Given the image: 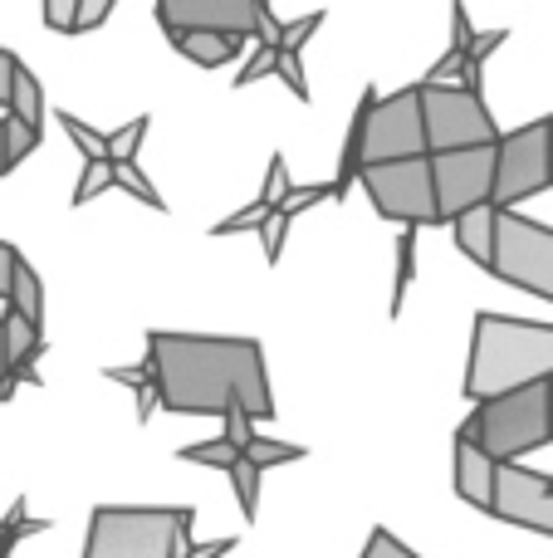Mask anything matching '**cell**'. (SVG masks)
Returning a JSON list of instances; mask_svg holds the SVG:
<instances>
[{"label":"cell","mask_w":553,"mask_h":558,"mask_svg":"<svg viewBox=\"0 0 553 558\" xmlns=\"http://www.w3.org/2000/svg\"><path fill=\"white\" fill-rule=\"evenodd\" d=\"M553 377V324L505 314H476L470 324V363L460 392L470 402H490L500 392H515L529 383Z\"/></svg>","instance_id":"obj_2"},{"label":"cell","mask_w":553,"mask_h":558,"mask_svg":"<svg viewBox=\"0 0 553 558\" xmlns=\"http://www.w3.org/2000/svg\"><path fill=\"white\" fill-rule=\"evenodd\" d=\"M549 186H553V118H549Z\"/></svg>","instance_id":"obj_43"},{"label":"cell","mask_w":553,"mask_h":558,"mask_svg":"<svg viewBox=\"0 0 553 558\" xmlns=\"http://www.w3.org/2000/svg\"><path fill=\"white\" fill-rule=\"evenodd\" d=\"M495 465L470 436H456V495L466 505L490 514V495H495Z\"/></svg>","instance_id":"obj_13"},{"label":"cell","mask_w":553,"mask_h":558,"mask_svg":"<svg viewBox=\"0 0 553 558\" xmlns=\"http://www.w3.org/2000/svg\"><path fill=\"white\" fill-rule=\"evenodd\" d=\"M157 20H162L167 35L216 29V35L265 39V45H270V35H274L270 0H157Z\"/></svg>","instance_id":"obj_11"},{"label":"cell","mask_w":553,"mask_h":558,"mask_svg":"<svg viewBox=\"0 0 553 558\" xmlns=\"http://www.w3.org/2000/svg\"><path fill=\"white\" fill-rule=\"evenodd\" d=\"M290 167H284V157H270V172H265V192H260V206H284V196H290Z\"/></svg>","instance_id":"obj_29"},{"label":"cell","mask_w":553,"mask_h":558,"mask_svg":"<svg viewBox=\"0 0 553 558\" xmlns=\"http://www.w3.org/2000/svg\"><path fill=\"white\" fill-rule=\"evenodd\" d=\"M5 113L20 118V123H29L35 133H45V88H39V78L29 74L25 64H15V78H10V98H5Z\"/></svg>","instance_id":"obj_18"},{"label":"cell","mask_w":553,"mask_h":558,"mask_svg":"<svg viewBox=\"0 0 553 558\" xmlns=\"http://www.w3.org/2000/svg\"><path fill=\"white\" fill-rule=\"evenodd\" d=\"M421 128H427V153L500 143L486 94H470L460 84H421Z\"/></svg>","instance_id":"obj_6"},{"label":"cell","mask_w":553,"mask_h":558,"mask_svg":"<svg viewBox=\"0 0 553 558\" xmlns=\"http://www.w3.org/2000/svg\"><path fill=\"white\" fill-rule=\"evenodd\" d=\"M456 436H470L490 461H519L539 446H553L549 383H529L515 387V392L490 397V402H476V412L460 422Z\"/></svg>","instance_id":"obj_4"},{"label":"cell","mask_w":553,"mask_h":558,"mask_svg":"<svg viewBox=\"0 0 553 558\" xmlns=\"http://www.w3.org/2000/svg\"><path fill=\"white\" fill-rule=\"evenodd\" d=\"M225 475H231V485H235V500H241V514H245V520H255V514H260V471H255V465L241 456V461H235Z\"/></svg>","instance_id":"obj_23"},{"label":"cell","mask_w":553,"mask_h":558,"mask_svg":"<svg viewBox=\"0 0 553 558\" xmlns=\"http://www.w3.org/2000/svg\"><path fill=\"white\" fill-rule=\"evenodd\" d=\"M500 45H505V29H486V35H476V39H470V49H466V64L470 69H486V59L495 54Z\"/></svg>","instance_id":"obj_35"},{"label":"cell","mask_w":553,"mask_h":558,"mask_svg":"<svg viewBox=\"0 0 553 558\" xmlns=\"http://www.w3.org/2000/svg\"><path fill=\"white\" fill-rule=\"evenodd\" d=\"M15 260H20V251H15V245L0 241V299L10 294V270H15Z\"/></svg>","instance_id":"obj_40"},{"label":"cell","mask_w":553,"mask_h":558,"mask_svg":"<svg viewBox=\"0 0 553 558\" xmlns=\"http://www.w3.org/2000/svg\"><path fill=\"white\" fill-rule=\"evenodd\" d=\"M5 308L20 318H29L35 328H45V284H39L35 265L20 255L15 270H10V294H5Z\"/></svg>","instance_id":"obj_17"},{"label":"cell","mask_w":553,"mask_h":558,"mask_svg":"<svg viewBox=\"0 0 553 558\" xmlns=\"http://www.w3.org/2000/svg\"><path fill=\"white\" fill-rule=\"evenodd\" d=\"M490 514L553 539V475H539L519 461H500L495 465V495H490Z\"/></svg>","instance_id":"obj_12"},{"label":"cell","mask_w":553,"mask_h":558,"mask_svg":"<svg viewBox=\"0 0 553 558\" xmlns=\"http://www.w3.org/2000/svg\"><path fill=\"white\" fill-rule=\"evenodd\" d=\"M108 377L113 383H127L133 392H143V387H152V377H147V367H108Z\"/></svg>","instance_id":"obj_39"},{"label":"cell","mask_w":553,"mask_h":558,"mask_svg":"<svg viewBox=\"0 0 553 558\" xmlns=\"http://www.w3.org/2000/svg\"><path fill=\"white\" fill-rule=\"evenodd\" d=\"M147 137V118H133L127 128L108 133V162H137V147Z\"/></svg>","instance_id":"obj_26"},{"label":"cell","mask_w":553,"mask_h":558,"mask_svg":"<svg viewBox=\"0 0 553 558\" xmlns=\"http://www.w3.org/2000/svg\"><path fill=\"white\" fill-rule=\"evenodd\" d=\"M402 157H427V128H421V84L397 88L378 98L362 94V167L402 162Z\"/></svg>","instance_id":"obj_7"},{"label":"cell","mask_w":553,"mask_h":558,"mask_svg":"<svg viewBox=\"0 0 553 558\" xmlns=\"http://www.w3.org/2000/svg\"><path fill=\"white\" fill-rule=\"evenodd\" d=\"M74 5H78V0H45V25L74 35Z\"/></svg>","instance_id":"obj_37"},{"label":"cell","mask_w":553,"mask_h":558,"mask_svg":"<svg viewBox=\"0 0 553 558\" xmlns=\"http://www.w3.org/2000/svg\"><path fill=\"white\" fill-rule=\"evenodd\" d=\"M0 377H5V343H0Z\"/></svg>","instance_id":"obj_45"},{"label":"cell","mask_w":553,"mask_h":558,"mask_svg":"<svg viewBox=\"0 0 553 558\" xmlns=\"http://www.w3.org/2000/svg\"><path fill=\"white\" fill-rule=\"evenodd\" d=\"M255 231H260V241H265V260H280V251H284V231H290V216H284L280 206H274V211L265 216V221L255 226Z\"/></svg>","instance_id":"obj_31"},{"label":"cell","mask_w":553,"mask_h":558,"mask_svg":"<svg viewBox=\"0 0 553 558\" xmlns=\"http://www.w3.org/2000/svg\"><path fill=\"white\" fill-rule=\"evenodd\" d=\"M495 206H476V211L456 216L451 231H456V245L466 260H476L480 270H490V255H495Z\"/></svg>","instance_id":"obj_15"},{"label":"cell","mask_w":553,"mask_h":558,"mask_svg":"<svg viewBox=\"0 0 553 558\" xmlns=\"http://www.w3.org/2000/svg\"><path fill=\"white\" fill-rule=\"evenodd\" d=\"M192 520L186 505H98L78 558H182Z\"/></svg>","instance_id":"obj_3"},{"label":"cell","mask_w":553,"mask_h":558,"mask_svg":"<svg viewBox=\"0 0 553 558\" xmlns=\"http://www.w3.org/2000/svg\"><path fill=\"white\" fill-rule=\"evenodd\" d=\"M108 186H113V162H108V157H84V172H78V186H74V206L94 202Z\"/></svg>","instance_id":"obj_25"},{"label":"cell","mask_w":553,"mask_h":558,"mask_svg":"<svg viewBox=\"0 0 553 558\" xmlns=\"http://www.w3.org/2000/svg\"><path fill=\"white\" fill-rule=\"evenodd\" d=\"M319 25H323V10H309V15L290 20V25H274L270 45H274V49H290V54H299V49L309 45V35H319Z\"/></svg>","instance_id":"obj_24"},{"label":"cell","mask_w":553,"mask_h":558,"mask_svg":"<svg viewBox=\"0 0 553 558\" xmlns=\"http://www.w3.org/2000/svg\"><path fill=\"white\" fill-rule=\"evenodd\" d=\"M0 137H5V167H20L29 153L39 147V133L29 123H20V118H0Z\"/></svg>","instance_id":"obj_22"},{"label":"cell","mask_w":553,"mask_h":558,"mask_svg":"<svg viewBox=\"0 0 553 558\" xmlns=\"http://www.w3.org/2000/svg\"><path fill=\"white\" fill-rule=\"evenodd\" d=\"M235 544L231 539H211V544H201V549H186L182 558H221V554H231Z\"/></svg>","instance_id":"obj_42"},{"label":"cell","mask_w":553,"mask_h":558,"mask_svg":"<svg viewBox=\"0 0 553 558\" xmlns=\"http://www.w3.org/2000/svg\"><path fill=\"white\" fill-rule=\"evenodd\" d=\"M182 461L192 465H211V471H231L235 461H241V446L225 441V436H216V441H196V446H182Z\"/></svg>","instance_id":"obj_21"},{"label":"cell","mask_w":553,"mask_h":558,"mask_svg":"<svg viewBox=\"0 0 553 558\" xmlns=\"http://www.w3.org/2000/svg\"><path fill=\"white\" fill-rule=\"evenodd\" d=\"M172 45L182 49L192 64H201V69H221V64H231L235 54H241V45L245 39H235V35H216V29H182V35H172Z\"/></svg>","instance_id":"obj_16"},{"label":"cell","mask_w":553,"mask_h":558,"mask_svg":"<svg viewBox=\"0 0 553 558\" xmlns=\"http://www.w3.org/2000/svg\"><path fill=\"white\" fill-rule=\"evenodd\" d=\"M10 167H5V137H0V177H5Z\"/></svg>","instance_id":"obj_44"},{"label":"cell","mask_w":553,"mask_h":558,"mask_svg":"<svg viewBox=\"0 0 553 558\" xmlns=\"http://www.w3.org/2000/svg\"><path fill=\"white\" fill-rule=\"evenodd\" d=\"M460 69H466V54H460V49H446V54L427 69V84H451V78H460Z\"/></svg>","instance_id":"obj_36"},{"label":"cell","mask_w":553,"mask_h":558,"mask_svg":"<svg viewBox=\"0 0 553 558\" xmlns=\"http://www.w3.org/2000/svg\"><path fill=\"white\" fill-rule=\"evenodd\" d=\"M113 186L133 192L143 206H162V196H157V192H152V182H147V177L137 172V162H113Z\"/></svg>","instance_id":"obj_27"},{"label":"cell","mask_w":553,"mask_h":558,"mask_svg":"<svg viewBox=\"0 0 553 558\" xmlns=\"http://www.w3.org/2000/svg\"><path fill=\"white\" fill-rule=\"evenodd\" d=\"M411 275H417V226H402V235H397V284H392V318L402 314V299H407Z\"/></svg>","instance_id":"obj_20"},{"label":"cell","mask_w":553,"mask_h":558,"mask_svg":"<svg viewBox=\"0 0 553 558\" xmlns=\"http://www.w3.org/2000/svg\"><path fill=\"white\" fill-rule=\"evenodd\" d=\"M549 192V118L525 123L515 133H500L495 143V211H515L519 202Z\"/></svg>","instance_id":"obj_8"},{"label":"cell","mask_w":553,"mask_h":558,"mask_svg":"<svg viewBox=\"0 0 553 558\" xmlns=\"http://www.w3.org/2000/svg\"><path fill=\"white\" fill-rule=\"evenodd\" d=\"M265 216H270V206H260V202H255V206H245V211L225 216V221H221V226H216V231H211V235H235V231H255V226H260V221H265Z\"/></svg>","instance_id":"obj_33"},{"label":"cell","mask_w":553,"mask_h":558,"mask_svg":"<svg viewBox=\"0 0 553 558\" xmlns=\"http://www.w3.org/2000/svg\"><path fill=\"white\" fill-rule=\"evenodd\" d=\"M431 192H437V226H451L456 216L490 206L495 192V143L490 147H456V153H427Z\"/></svg>","instance_id":"obj_9"},{"label":"cell","mask_w":553,"mask_h":558,"mask_svg":"<svg viewBox=\"0 0 553 558\" xmlns=\"http://www.w3.org/2000/svg\"><path fill=\"white\" fill-rule=\"evenodd\" d=\"M274 74H280L284 84L294 88V98H309V78H304L299 54H290V49H274Z\"/></svg>","instance_id":"obj_32"},{"label":"cell","mask_w":553,"mask_h":558,"mask_svg":"<svg viewBox=\"0 0 553 558\" xmlns=\"http://www.w3.org/2000/svg\"><path fill=\"white\" fill-rule=\"evenodd\" d=\"M362 192L372 196L378 216L397 226H437V192H431L427 157H402V162L362 167Z\"/></svg>","instance_id":"obj_10"},{"label":"cell","mask_w":553,"mask_h":558,"mask_svg":"<svg viewBox=\"0 0 553 558\" xmlns=\"http://www.w3.org/2000/svg\"><path fill=\"white\" fill-rule=\"evenodd\" d=\"M0 343H5V377L35 383V357L45 353V328H35L29 318L5 308V318H0Z\"/></svg>","instance_id":"obj_14"},{"label":"cell","mask_w":553,"mask_h":558,"mask_svg":"<svg viewBox=\"0 0 553 558\" xmlns=\"http://www.w3.org/2000/svg\"><path fill=\"white\" fill-rule=\"evenodd\" d=\"M241 456L255 465V471H270V465L299 461V456H304V446H294V441H274V436H255V432H250V441L241 446Z\"/></svg>","instance_id":"obj_19"},{"label":"cell","mask_w":553,"mask_h":558,"mask_svg":"<svg viewBox=\"0 0 553 558\" xmlns=\"http://www.w3.org/2000/svg\"><path fill=\"white\" fill-rule=\"evenodd\" d=\"M147 377L162 412L176 416H225L245 412L250 422H270L280 407L265 373V348L255 338L225 333H147Z\"/></svg>","instance_id":"obj_1"},{"label":"cell","mask_w":553,"mask_h":558,"mask_svg":"<svg viewBox=\"0 0 553 558\" xmlns=\"http://www.w3.org/2000/svg\"><path fill=\"white\" fill-rule=\"evenodd\" d=\"M59 123H64V133L74 137L78 147H84V157H108V133H94V128H84L74 113H59Z\"/></svg>","instance_id":"obj_30"},{"label":"cell","mask_w":553,"mask_h":558,"mask_svg":"<svg viewBox=\"0 0 553 558\" xmlns=\"http://www.w3.org/2000/svg\"><path fill=\"white\" fill-rule=\"evenodd\" d=\"M490 275L553 304V226L529 221V216H519V211H500Z\"/></svg>","instance_id":"obj_5"},{"label":"cell","mask_w":553,"mask_h":558,"mask_svg":"<svg viewBox=\"0 0 553 558\" xmlns=\"http://www.w3.org/2000/svg\"><path fill=\"white\" fill-rule=\"evenodd\" d=\"M15 64H20V59L10 54V49H0V108H5V98H10V78H15Z\"/></svg>","instance_id":"obj_41"},{"label":"cell","mask_w":553,"mask_h":558,"mask_svg":"<svg viewBox=\"0 0 553 558\" xmlns=\"http://www.w3.org/2000/svg\"><path fill=\"white\" fill-rule=\"evenodd\" d=\"M108 10H113V0H78V5H74V35L98 29L108 20Z\"/></svg>","instance_id":"obj_34"},{"label":"cell","mask_w":553,"mask_h":558,"mask_svg":"<svg viewBox=\"0 0 553 558\" xmlns=\"http://www.w3.org/2000/svg\"><path fill=\"white\" fill-rule=\"evenodd\" d=\"M358 558H421V554H417V549H407V544H402L392 530H372Z\"/></svg>","instance_id":"obj_28"},{"label":"cell","mask_w":553,"mask_h":558,"mask_svg":"<svg viewBox=\"0 0 553 558\" xmlns=\"http://www.w3.org/2000/svg\"><path fill=\"white\" fill-rule=\"evenodd\" d=\"M451 29H456V35H451V49H460V54H466L470 49V39H476V29H470V15H466V5H451Z\"/></svg>","instance_id":"obj_38"},{"label":"cell","mask_w":553,"mask_h":558,"mask_svg":"<svg viewBox=\"0 0 553 558\" xmlns=\"http://www.w3.org/2000/svg\"><path fill=\"white\" fill-rule=\"evenodd\" d=\"M549 407H553V377H549Z\"/></svg>","instance_id":"obj_46"}]
</instances>
